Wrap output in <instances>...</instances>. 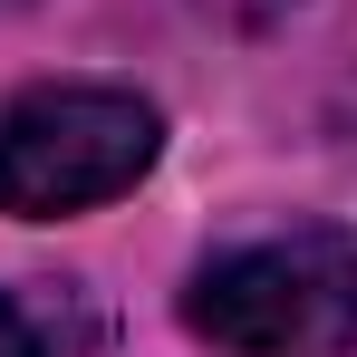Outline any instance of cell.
<instances>
[{
    "instance_id": "1",
    "label": "cell",
    "mask_w": 357,
    "mask_h": 357,
    "mask_svg": "<svg viewBox=\"0 0 357 357\" xmlns=\"http://www.w3.org/2000/svg\"><path fill=\"white\" fill-rule=\"evenodd\" d=\"M183 328L222 357H357V232L280 222L183 280Z\"/></svg>"
},
{
    "instance_id": "2",
    "label": "cell",
    "mask_w": 357,
    "mask_h": 357,
    "mask_svg": "<svg viewBox=\"0 0 357 357\" xmlns=\"http://www.w3.org/2000/svg\"><path fill=\"white\" fill-rule=\"evenodd\" d=\"M165 155V116L135 87H20L0 107V213L20 222H59V213H97L155 174Z\"/></svg>"
},
{
    "instance_id": "3",
    "label": "cell",
    "mask_w": 357,
    "mask_h": 357,
    "mask_svg": "<svg viewBox=\"0 0 357 357\" xmlns=\"http://www.w3.org/2000/svg\"><path fill=\"white\" fill-rule=\"evenodd\" d=\"M87 338H97V328H59L49 299L0 290V357H68V348H87Z\"/></svg>"
},
{
    "instance_id": "4",
    "label": "cell",
    "mask_w": 357,
    "mask_h": 357,
    "mask_svg": "<svg viewBox=\"0 0 357 357\" xmlns=\"http://www.w3.org/2000/svg\"><path fill=\"white\" fill-rule=\"evenodd\" d=\"M174 10H193L203 29H232V39H261V29H280L299 0H174Z\"/></svg>"
}]
</instances>
